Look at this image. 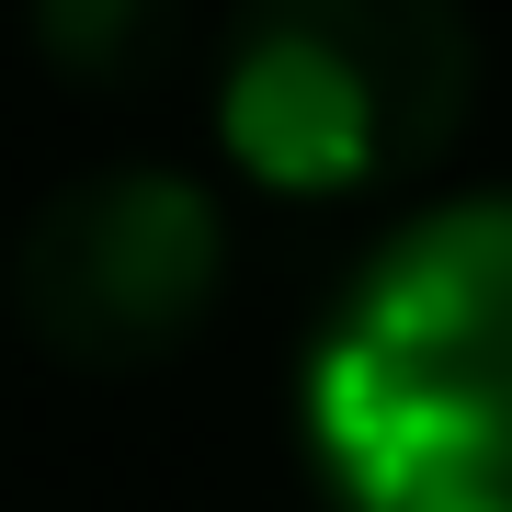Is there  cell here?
<instances>
[{"label":"cell","instance_id":"3957f363","mask_svg":"<svg viewBox=\"0 0 512 512\" xmlns=\"http://www.w3.org/2000/svg\"><path fill=\"white\" fill-rule=\"evenodd\" d=\"M228 296V205L194 171L114 160L57 183L12 239V308L69 376H148Z\"/></svg>","mask_w":512,"mask_h":512},{"label":"cell","instance_id":"277c9868","mask_svg":"<svg viewBox=\"0 0 512 512\" xmlns=\"http://www.w3.org/2000/svg\"><path fill=\"white\" fill-rule=\"evenodd\" d=\"M35 57L80 92H160L194 57V0H23Z\"/></svg>","mask_w":512,"mask_h":512},{"label":"cell","instance_id":"7a4b0ae2","mask_svg":"<svg viewBox=\"0 0 512 512\" xmlns=\"http://www.w3.org/2000/svg\"><path fill=\"white\" fill-rule=\"evenodd\" d=\"M467 0H239L217 35V137L262 194H399L467 137Z\"/></svg>","mask_w":512,"mask_h":512},{"label":"cell","instance_id":"6da1fadb","mask_svg":"<svg viewBox=\"0 0 512 512\" xmlns=\"http://www.w3.org/2000/svg\"><path fill=\"white\" fill-rule=\"evenodd\" d=\"M342 512H512V194L410 217L308 353Z\"/></svg>","mask_w":512,"mask_h":512}]
</instances>
